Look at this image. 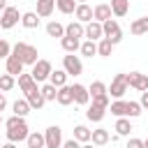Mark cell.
Returning a JSON list of instances; mask_svg holds the SVG:
<instances>
[{"label":"cell","instance_id":"42","mask_svg":"<svg viewBox=\"0 0 148 148\" xmlns=\"http://www.w3.org/2000/svg\"><path fill=\"white\" fill-rule=\"evenodd\" d=\"M127 148H143V141L141 139H130L127 141Z\"/></svg>","mask_w":148,"mask_h":148},{"label":"cell","instance_id":"33","mask_svg":"<svg viewBox=\"0 0 148 148\" xmlns=\"http://www.w3.org/2000/svg\"><path fill=\"white\" fill-rule=\"evenodd\" d=\"M88 90H90V97H99V95H109V88H106V86H104L102 81H92Z\"/></svg>","mask_w":148,"mask_h":148},{"label":"cell","instance_id":"40","mask_svg":"<svg viewBox=\"0 0 148 148\" xmlns=\"http://www.w3.org/2000/svg\"><path fill=\"white\" fill-rule=\"evenodd\" d=\"M9 56H12V46H9V42H7V39H0V58L7 60Z\"/></svg>","mask_w":148,"mask_h":148},{"label":"cell","instance_id":"48","mask_svg":"<svg viewBox=\"0 0 148 148\" xmlns=\"http://www.w3.org/2000/svg\"><path fill=\"white\" fill-rule=\"evenodd\" d=\"M143 148H148V139H146V141H143Z\"/></svg>","mask_w":148,"mask_h":148},{"label":"cell","instance_id":"17","mask_svg":"<svg viewBox=\"0 0 148 148\" xmlns=\"http://www.w3.org/2000/svg\"><path fill=\"white\" fill-rule=\"evenodd\" d=\"M7 74H12V76L23 74V62H21V58H16L14 53L7 58Z\"/></svg>","mask_w":148,"mask_h":148},{"label":"cell","instance_id":"19","mask_svg":"<svg viewBox=\"0 0 148 148\" xmlns=\"http://www.w3.org/2000/svg\"><path fill=\"white\" fill-rule=\"evenodd\" d=\"M53 7H56V0H37V16H42V18L51 16Z\"/></svg>","mask_w":148,"mask_h":148},{"label":"cell","instance_id":"6","mask_svg":"<svg viewBox=\"0 0 148 148\" xmlns=\"http://www.w3.org/2000/svg\"><path fill=\"white\" fill-rule=\"evenodd\" d=\"M51 72H53V69H51V62H49V60H37V62L32 65V72H30V74H32V79L39 83V81H46V79L51 76Z\"/></svg>","mask_w":148,"mask_h":148},{"label":"cell","instance_id":"23","mask_svg":"<svg viewBox=\"0 0 148 148\" xmlns=\"http://www.w3.org/2000/svg\"><path fill=\"white\" fill-rule=\"evenodd\" d=\"M25 143H28V148H46V139H44V134H39V132L28 134Z\"/></svg>","mask_w":148,"mask_h":148},{"label":"cell","instance_id":"20","mask_svg":"<svg viewBox=\"0 0 148 148\" xmlns=\"http://www.w3.org/2000/svg\"><path fill=\"white\" fill-rule=\"evenodd\" d=\"M130 32H132V35H146V32H148V16L134 18L132 25H130Z\"/></svg>","mask_w":148,"mask_h":148},{"label":"cell","instance_id":"38","mask_svg":"<svg viewBox=\"0 0 148 148\" xmlns=\"http://www.w3.org/2000/svg\"><path fill=\"white\" fill-rule=\"evenodd\" d=\"M14 86H16V81H14V76H12V74H2V76H0V90H2V92L12 90Z\"/></svg>","mask_w":148,"mask_h":148},{"label":"cell","instance_id":"5","mask_svg":"<svg viewBox=\"0 0 148 148\" xmlns=\"http://www.w3.org/2000/svg\"><path fill=\"white\" fill-rule=\"evenodd\" d=\"M62 69H65L69 76H79V74L83 72V65H81L79 56L69 53V56H65V58H62Z\"/></svg>","mask_w":148,"mask_h":148},{"label":"cell","instance_id":"32","mask_svg":"<svg viewBox=\"0 0 148 148\" xmlns=\"http://www.w3.org/2000/svg\"><path fill=\"white\" fill-rule=\"evenodd\" d=\"M21 23H23L25 28H37V25H39V18H37V12H25V14L21 16Z\"/></svg>","mask_w":148,"mask_h":148},{"label":"cell","instance_id":"45","mask_svg":"<svg viewBox=\"0 0 148 148\" xmlns=\"http://www.w3.org/2000/svg\"><path fill=\"white\" fill-rule=\"evenodd\" d=\"M7 9V0H0V12H5Z\"/></svg>","mask_w":148,"mask_h":148},{"label":"cell","instance_id":"11","mask_svg":"<svg viewBox=\"0 0 148 148\" xmlns=\"http://www.w3.org/2000/svg\"><path fill=\"white\" fill-rule=\"evenodd\" d=\"M72 92H74V102H76V104H81V106H83V104H88V102H90V90H88L86 86L74 83V86H72Z\"/></svg>","mask_w":148,"mask_h":148},{"label":"cell","instance_id":"37","mask_svg":"<svg viewBox=\"0 0 148 148\" xmlns=\"http://www.w3.org/2000/svg\"><path fill=\"white\" fill-rule=\"evenodd\" d=\"M111 51H113V44H111V39H106V37H102V42L97 44V53L99 56H111Z\"/></svg>","mask_w":148,"mask_h":148},{"label":"cell","instance_id":"22","mask_svg":"<svg viewBox=\"0 0 148 148\" xmlns=\"http://www.w3.org/2000/svg\"><path fill=\"white\" fill-rule=\"evenodd\" d=\"M67 72L65 69H56V72H51V76H49V83H53L56 88H60V86H67Z\"/></svg>","mask_w":148,"mask_h":148},{"label":"cell","instance_id":"12","mask_svg":"<svg viewBox=\"0 0 148 148\" xmlns=\"http://www.w3.org/2000/svg\"><path fill=\"white\" fill-rule=\"evenodd\" d=\"M25 99H28L30 109H42V106H44V102H46V99H44V95H42V90H39L37 86H35L30 92H25Z\"/></svg>","mask_w":148,"mask_h":148},{"label":"cell","instance_id":"4","mask_svg":"<svg viewBox=\"0 0 148 148\" xmlns=\"http://www.w3.org/2000/svg\"><path fill=\"white\" fill-rule=\"evenodd\" d=\"M125 92H127V74H116L113 81H111V86H109V95L116 97V99H120Z\"/></svg>","mask_w":148,"mask_h":148},{"label":"cell","instance_id":"21","mask_svg":"<svg viewBox=\"0 0 148 148\" xmlns=\"http://www.w3.org/2000/svg\"><path fill=\"white\" fill-rule=\"evenodd\" d=\"M60 46H62L67 53H74V51L81 49V42H79L76 37H67V35H65V37H60Z\"/></svg>","mask_w":148,"mask_h":148},{"label":"cell","instance_id":"24","mask_svg":"<svg viewBox=\"0 0 148 148\" xmlns=\"http://www.w3.org/2000/svg\"><path fill=\"white\" fill-rule=\"evenodd\" d=\"M35 86H37V81L32 79V74H18V88L23 92H30Z\"/></svg>","mask_w":148,"mask_h":148},{"label":"cell","instance_id":"39","mask_svg":"<svg viewBox=\"0 0 148 148\" xmlns=\"http://www.w3.org/2000/svg\"><path fill=\"white\" fill-rule=\"evenodd\" d=\"M141 104L139 102H127V118H136V116H141Z\"/></svg>","mask_w":148,"mask_h":148},{"label":"cell","instance_id":"3","mask_svg":"<svg viewBox=\"0 0 148 148\" xmlns=\"http://www.w3.org/2000/svg\"><path fill=\"white\" fill-rule=\"evenodd\" d=\"M102 28H104V37H106V39H111V44H113V46L123 39V30H120L118 21L109 18V21H104V23H102Z\"/></svg>","mask_w":148,"mask_h":148},{"label":"cell","instance_id":"50","mask_svg":"<svg viewBox=\"0 0 148 148\" xmlns=\"http://www.w3.org/2000/svg\"><path fill=\"white\" fill-rule=\"evenodd\" d=\"M0 123H2V118H0Z\"/></svg>","mask_w":148,"mask_h":148},{"label":"cell","instance_id":"30","mask_svg":"<svg viewBox=\"0 0 148 148\" xmlns=\"http://www.w3.org/2000/svg\"><path fill=\"white\" fill-rule=\"evenodd\" d=\"M46 35H49V37H65V25L58 23V21H51V23L46 25Z\"/></svg>","mask_w":148,"mask_h":148},{"label":"cell","instance_id":"46","mask_svg":"<svg viewBox=\"0 0 148 148\" xmlns=\"http://www.w3.org/2000/svg\"><path fill=\"white\" fill-rule=\"evenodd\" d=\"M2 148H16V146H14V143H12V141H9V143H5V146H2Z\"/></svg>","mask_w":148,"mask_h":148},{"label":"cell","instance_id":"28","mask_svg":"<svg viewBox=\"0 0 148 148\" xmlns=\"http://www.w3.org/2000/svg\"><path fill=\"white\" fill-rule=\"evenodd\" d=\"M130 9V0H111V12L113 16H125Z\"/></svg>","mask_w":148,"mask_h":148},{"label":"cell","instance_id":"34","mask_svg":"<svg viewBox=\"0 0 148 148\" xmlns=\"http://www.w3.org/2000/svg\"><path fill=\"white\" fill-rule=\"evenodd\" d=\"M12 109H14V116H23L25 118L28 111H30V104H28V99H16Z\"/></svg>","mask_w":148,"mask_h":148},{"label":"cell","instance_id":"16","mask_svg":"<svg viewBox=\"0 0 148 148\" xmlns=\"http://www.w3.org/2000/svg\"><path fill=\"white\" fill-rule=\"evenodd\" d=\"M65 35H67V37H76V39H81V37L86 35V28H83L81 21H72L69 25H65Z\"/></svg>","mask_w":148,"mask_h":148},{"label":"cell","instance_id":"31","mask_svg":"<svg viewBox=\"0 0 148 148\" xmlns=\"http://www.w3.org/2000/svg\"><path fill=\"white\" fill-rule=\"evenodd\" d=\"M56 7L62 14H74L76 12V0H56Z\"/></svg>","mask_w":148,"mask_h":148},{"label":"cell","instance_id":"18","mask_svg":"<svg viewBox=\"0 0 148 148\" xmlns=\"http://www.w3.org/2000/svg\"><path fill=\"white\" fill-rule=\"evenodd\" d=\"M92 14H95V21L104 23V21H109V18H111V14H113V12H111V5H104V2H102V5H97V7L92 9Z\"/></svg>","mask_w":148,"mask_h":148},{"label":"cell","instance_id":"8","mask_svg":"<svg viewBox=\"0 0 148 148\" xmlns=\"http://www.w3.org/2000/svg\"><path fill=\"white\" fill-rule=\"evenodd\" d=\"M23 14H18V9L16 7H7L5 12H2V16H0V28H5V30H9V28H14L16 23H18V18H21Z\"/></svg>","mask_w":148,"mask_h":148},{"label":"cell","instance_id":"41","mask_svg":"<svg viewBox=\"0 0 148 148\" xmlns=\"http://www.w3.org/2000/svg\"><path fill=\"white\" fill-rule=\"evenodd\" d=\"M62 148H81V141H76V139H67V141L62 143Z\"/></svg>","mask_w":148,"mask_h":148},{"label":"cell","instance_id":"29","mask_svg":"<svg viewBox=\"0 0 148 148\" xmlns=\"http://www.w3.org/2000/svg\"><path fill=\"white\" fill-rule=\"evenodd\" d=\"M90 136H92V132H90L86 125H76V127H74V139H76V141L88 143V141H90Z\"/></svg>","mask_w":148,"mask_h":148},{"label":"cell","instance_id":"27","mask_svg":"<svg viewBox=\"0 0 148 148\" xmlns=\"http://www.w3.org/2000/svg\"><path fill=\"white\" fill-rule=\"evenodd\" d=\"M109 132L104 130V127H99V130H92V136H90V141L95 143V146H104V143H109Z\"/></svg>","mask_w":148,"mask_h":148},{"label":"cell","instance_id":"35","mask_svg":"<svg viewBox=\"0 0 148 148\" xmlns=\"http://www.w3.org/2000/svg\"><path fill=\"white\" fill-rule=\"evenodd\" d=\"M39 90H42V95H44V99H46V102H51V99L56 102V97H58V88H56L53 83H46V86H42Z\"/></svg>","mask_w":148,"mask_h":148},{"label":"cell","instance_id":"25","mask_svg":"<svg viewBox=\"0 0 148 148\" xmlns=\"http://www.w3.org/2000/svg\"><path fill=\"white\" fill-rule=\"evenodd\" d=\"M109 111H111L113 116H118V118H125V116H127V102L116 99V102H111V104H109Z\"/></svg>","mask_w":148,"mask_h":148},{"label":"cell","instance_id":"47","mask_svg":"<svg viewBox=\"0 0 148 148\" xmlns=\"http://www.w3.org/2000/svg\"><path fill=\"white\" fill-rule=\"evenodd\" d=\"M81 148H95V143H86V146H81Z\"/></svg>","mask_w":148,"mask_h":148},{"label":"cell","instance_id":"13","mask_svg":"<svg viewBox=\"0 0 148 148\" xmlns=\"http://www.w3.org/2000/svg\"><path fill=\"white\" fill-rule=\"evenodd\" d=\"M86 37L92 39V42L102 39V37H104V28H102V23H99V21H90V23L86 25Z\"/></svg>","mask_w":148,"mask_h":148},{"label":"cell","instance_id":"10","mask_svg":"<svg viewBox=\"0 0 148 148\" xmlns=\"http://www.w3.org/2000/svg\"><path fill=\"white\" fill-rule=\"evenodd\" d=\"M74 16H76V21H81V23H90V21H95L92 7H90V5H86V2H79V5H76Z\"/></svg>","mask_w":148,"mask_h":148},{"label":"cell","instance_id":"51","mask_svg":"<svg viewBox=\"0 0 148 148\" xmlns=\"http://www.w3.org/2000/svg\"><path fill=\"white\" fill-rule=\"evenodd\" d=\"M0 16H2V14H0Z\"/></svg>","mask_w":148,"mask_h":148},{"label":"cell","instance_id":"43","mask_svg":"<svg viewBox=\"0 0 148 148\" xmlns=\"http://www.w3.org/2000/svg\"><path fill=\"white\" fill-rule=\"evenodd\" d=\"M139 104H141L143 109H148V90H143V92H141V102H139Z\"/></svg>","mask_w":148,"mask_h":148},{"label":"cell","instance_id":"44","mask_svg":"<svg viewBox=\"0 0 148 148\" xmlns=\"http://www.w3.org/2000/svg\"><path fill=\"white\" fill-rule=\"evenodd\" d=\"M5 106H7V97L5 92H0V111H5Z\"/></svg>","mask_w":148,"mask_h":148},{"label":"cell","instance_id":"26","mask_svg":"<svg viewBox=\"0 0 148 148\" xmlns=\"http://www.w3.org/2000/svg\"><path fill=\"white\" fill-rule=\"evenodd\" d=\"M113 130H116V134H118V136H130V132H132V123H130L127 118H118Z\"/></svg>","mask_w":148,"mask_h":148},{"label":"cell","instance_id":"7","mask_svg":"<svg viewBox=\"0 0 148 148\" xmlns=\"http://www.w3.org/2000/svg\"><path fill=\"white\" fill-rule=\"evenodd\" d=\"M44 139H46V148H60L62 146V130L58 125H51V127H46Z\"/></svg>","mask_w":148,"mask_h":148},{"label":"cell","instance_id":"1","mask_svg":"<svg viewBox=\"0 0 148 148\" xmlns=\"http://www.w3.org/2000/svg\"><path fill=\"white\" fill-rule=\"evenodd\" d=\"M7 141H12V143H16V141H25L28 139V123H25V118L23 116H12V118H7Z\"/></svg>","mask_w":148,"mask_h":148},{"label":"cell","instance_id":"36","mask_svg":"<svg viewBox=\"0 0 148 148\" xmlns=\"http://www.w3.org/2000/svg\"><path fill=\"white\" fill-rule=\"evenodd\" d=\"M79 51H81V56H88V58H92V56L97 53V44H95L92 39H88V42H83V44H81V49H79Z\"/></svg>","mask_w":148,"mask_h":148},{"label":"cell","instance_id":"15","mask_svg":"<svg viewBox=\"0 0 148 148\" xmlns=\"http://www.w3.org/2000/svg\"><path fill=\"white\" fill-rule=\"evenodd\" d=\"M104 113H106V106H99V104H90L88 106V111H86V118L88 120H92V123H99L102 118H104Z\"/></svg>","mask_w":148,"mask_h":148},{"label":"cell","instance_id":"9","mask_svg":"<svg viewBox=\"0 0 148 148\" xmlns=\"http://www.w3.org/2000/svg\"><path fill=\"white\" fill-rule=\"evenodd\" d=\"M127 86H130V88H136L139 92L148 90V74H141V72H130V74H127Z\"/></svg>","mask_w":148,"mask_h":148},{"label":"cell","instance_id":"2","mask_svg":"<svg viewBox=\"0 0 148 148\" xmlns=\"http://www.w3.org/2000/svg\"><path fill=\"white\" fill-rule=\"evenodd\" d=\"M12 53L16 56V58H21V62L23 65H35L39 58V53H37V46H32V44H25V42H16L14 46H12Z\"/></svg>","mask_w":148,"mask_h":148},{"label":"cell","instance_id":"14","mask_svg":"<svg viewBox=\"0 0 148 148\" xmlns=\"http://www.w3.org/2000/svg\"><path fill=\"white\" fill-rule=\"evenodd\" d=\"M56 102H58V104H62V106L72 104V102H74L72 86H60V88H58V97H56Z\"/></svg>","mask_w":148,"mask_h":148},{"label":"cell","instance_id":"49","mask_svg":"<svg viewBox=\"0 0 148 148\" xmlns=\"http://www.w3.org/2000/svg\"><path fill=\"white\" fill-rule=\"evenodd\" d=\"M79 2H86V0H79Z\"/></svg>","mask_w":148,"mask_h":148}]
</instances>
